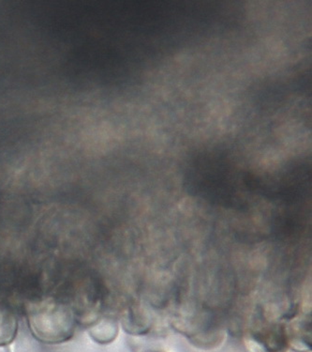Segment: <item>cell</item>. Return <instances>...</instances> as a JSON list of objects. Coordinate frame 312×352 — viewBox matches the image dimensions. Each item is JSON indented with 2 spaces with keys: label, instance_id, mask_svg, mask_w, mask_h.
Returning <instances> with one entry per match:
<instances>
[{
  "label": "cell",
  "instance_id": "obj_3",
  "mask_svg": "<svg viewBox=\"0 0 312 352\" xmlns=\"http://www.w3.org/2000/svg\"><path fill=\"white\" fill-rule=\"evenodd\" d=\"M8 352H15L14 346H10V349H9V351H8Z\"/></svg>",
  "mask_w": 312,
  "mask_h": 352
},
{
  "label": "cell",
  "instance_id": "obj_1",
  "mask_svg": "<svg viewBox=\"0 0 312 352\" xmlns=\"http://www.w3.org/2000/svg\"><path fill=\"white\" fill-rule=\"evenodd\" d=\"M30 330L45 343H60L70 339L75 330V318L67 305L45 300L27 308Z\"/></svg>",
  "mask_w": 312,
  "mask_h": 352
},
{
  "label": "cell",
  "instance_id": "obj_2",
  "mask_svg": "<svg viewBox=\"0 0 312 352\" xmlns=\"http://www.w3.org/2000/svg\"><path fill=\"white\" fill-rule=\"evenodd\" d=\"M17 331V321L11 313L0 309V346L9 345Z\"/></svg>",
  "mask_w": 312,
  "mask_h": 352
}]
</instances>
